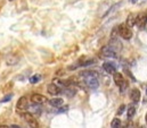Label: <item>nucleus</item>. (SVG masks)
I'll return each instance as SVG.
<instances>
[{
  "label": "nucleus",
  "mask_w": 147,
  "mask_h": 128,
  "mask_svg": "<svg viewBox=\"0 0 147 128\" xmlns=\"http://www.w3.org/2000/svg\"><path fill=\"white\" fill-rule=\"evenodd\" d=\"M47 90H48V93L50 94V95H58V94H61L62 93V91H61V89L55 84V83H53V84H49L48 85V87H47Z\"/></svg>",
  "instance_id": "9"
},
{
  "label": "nucleus",
  "mask_w": 147,
  "mask_h": 128,
  "mask_svg": "<svg viewBox=\"0 0 147 128\" xmlns=\"http://www.w3.org/2000/svg\"><path fill=\"white\" fill-rule=\"evenodd\" d=\"M109 47H110L113 51H115L116 53L122 50V44H121V42L116 37H112V40H111L110 43H109Z\"/></svg>",
  "instance_id": "7"
},
{
  "label": "nucleus",
  "mask_w": 147,
  "mask_h": 128,
  "mask_svg": "<svg viewBox=\"0 0 147 128\" xmlns=\"http://www.w3.org/2000/svg\"><path fill=\"white\" fill-rule=\"evenodd\" d=\"M47 97L45 95H41V94H33L31 96V101L33 103H37V104H42L45 102H47Z\"/></svg>",
  "instance_id": "10"
},
{
  "label": "nucleus",
  "mask_w": 147,
  "mask_h": 128,
  "mask_svg": "<svg viewBox=\"0 0 147 128\" xmlns=\"http://www.w3.org/2000/svg\"><path fill=\"white\" fill-rule=\"evenodd\" d=\"M103 69L106 73H109V74H114L116 71L115 66H114V64H112V63H104L103 64Z\"/></svg>",
  "instance_id": "13"
},
{
  "label": "nucleus",
  "mask_w": 147,
  "mask_h": 128,
  "mask_svg": "<svg viewBox=\"0 0 147 128\" xmlns=\"http://www.w3.org/2000/svg\"><path fill=\"white\" fill-rule=\"evenodd\" d=\"M16 109H17V112H20V113H23V112L28 111V109H29V101H28L26 96H22L18 100V102L16 104Z\"/></svg>",
  "instance_id": "5"
},
{
  "label": "nucleus",
  "mask_w": 147,
  "mask_h": 128,
  "mask_svg": "<svg viewBox=\"0 0 147 128\" xmlns=\"http://www.w3.org/2000/svg\"><path fill=\"white\" fill-rule=\"evenodd\" d=\"M146 94H147V91H146Z\"/></svg>",
  "instance_id": "23"
},
{
  "label": "nucleus",
  "mask_w": 147,
  "mask_h": 128,
  "mask_svg": "<svg viewBox=\"0 0 147 128\" xmlns=\"http://www.w3.org/2000/svg\"><path fill=\"white\" fill-rule=\"evenodd\" d=\"M120 125H121V120L119 118H114L111 123V127H120Z\"/></svg>",
  "instance_id": "17"
},
{
  "label": "nucleus",
  "mask_w": 147,
  "mask_h": 128,
  "mask_svg": "<svg viewBox=\"0 0 147 128\" xmlns=\"http://www.w3.org/2000/svg\"><path fill=\"white\" fill-rule=\"evenodd\" d=\"M135 113H136V108H135L134 105L128 107V109H127V116H128V118H129V119L132 118V117L135 116Z\"/></svg>",
  "instance_id": "15"
},
{
  "label": "nucleus",
  "mask_w": 147,
  "mask_h": 128,
  "mask_svg": "<svg viewBox=\"0 0 147 128\" xmlns=\"http://www.w3.org/2000/svg\"><path fill=\"white\" fill-rule=\"evenodd\" d=\"M145 119H146V123H147V113H146V116H145Z\"/></svg>",
  "instance_id": "21"
},
{
  "label": "nucleus",
  "mask_w": 147,
  "mask_h": 128,
  "mask_svg": "<svg viewBox=\"0 0 147 128\" xmlns=\"http://www.w3.org/2000/svg\"><path fill=\"white\" fill-rule=\"evenodd\" d=\"M113 79H114V82H115V84L120 87V90H121V92H123L127 87H128V82L123 78V75L121 74V73H114L113 74Z\"/></svg>",
  "instance_id": "2"
},
{
  "label": "nucleus",
  "mask_w": 147,
  "mask_h": 128,
  "mask_svg": "<svg viewBox=\"0 0 147 128\" xmlns=\"http://www.w3.org/2000/svg\"><path fill=\"white\" fill-rule=\"evenodd\" d=\"M117 32L120 34V36H122L124 40H130L132 36V31L130 29V26H128L127 24H121L117 26Z\"/></svg>",
  "instance_id": "3"
},
{
  "label": "nucleus",
  "mask_w": 147,
  "mask_h": 128,
  "mask_svg": "<svg viewBox=\"0 0 147 128\" xmlns=\"http://www.w3.org/2000/svg\"><path fill=\"white\" fill-rule=\"evenodd\" d=\"M21 116H22V118H23V120L30 126V127H38L39 126V123L37 121V119L30 113V112H23V113H21Z\"/></svg>",
  "instance_id": "4"
},
{
  "label": "nucleus",
  "mask_w": 147,
  "mask_h": 128,
  "mask_svg": "<svg viewBox=\"0 0 147 128\" xmlns=\"http://www.w3.org/2000/svg\"><path fill=\"white\" fill-rule=\"evenodd\" d=\"M11 96H13L11 94H9V95L5 96V97H3V99H2V100H1L0 102H8V101H9L10 99H11Z\"/></svg>",
  "instance_id": "19"
},
{
  "label": "nucleus",
  "mask_w": 147,
  "mask_h": 128,
  "mask_svg": "<svg viewBox=\"0 0 147 128\" xmlns=\"http://www.w3.org/2000/svg\"><path fill=\"white\" fill-rule=\"evenodd\" d=\"M63 103H64V100L61 99V97H54V99L49 100V104H50L51 107H55V108H59V107H62Z\"/></svg>",
  "instance_id": "12"
},
{
  "label": "nucleus",
  "mask_w": 147,
  "mask_h": 128,
  "mask_svg": "<svg viewBox=\"0 0 147 128\" xmlns=\"http://www.w3.org/2000/svg\"><path fill=\"white\" fill-rule=\"evenodd\" d=\"M136 16L137 15H130L129 17H128V21H127V25L128 26H135L136 25Z\"/></svg>",
  "instance_id": "14"
},
{
  "label": "nucleus",
  "mask_w": 147,
  "mask_h": 128,
  "mask_svg": "<svg viewBox=\"0 0 147 128\" xmlns=\"http://www.w3.org/2000/svg\"><path fill=\"white\" fill-rule=\"evenodd\" d=\"M40 79H41V76L40 75H33V76L30 77V83L31 84H37V83L40 82Z\"/></svg>",
  "instance_id": "16"
},
{
  "label": "nucleus",
  "mask_w": 147,
  "mask_h": 128,
  "mask_svg": "<svg viewBox=\"0 0 147 128\" xmlns=\"http://www.w3.org/2000/svg\"><path fill=\"white\" fill-rule=\"evenodd\" d=\"M140 96H142V94H140V91L138 89H132L131 90V92H130V100L132 102L137 103L140 100Z\"/></svg>",
  "instance_id": "11"
},
{
  "label": "nucleus",
  "mask_w": 147,
  "mask_h": 128,
  "mask_svg": "<svg viewBox=\"0 0 147 128\" xmlns=\"http://www.w3.org/2000/svg\"><path fill=\"white\" fill-rule=\"evenodd\" d=\"M124 109H125V105H124V104H122V105L120 107V109L117 110V115H119V116H120V115H122V113H123V111H124Z\"/></svg>",
  "instance_id": "18"
},
{
  "label": "nucleus",
  "mask_w": 147,
  "mask_h": 128,
  "mask_svg": "<svg viewBox=\"0 0 147 128\" xmlns=\"http://www.w3.org/2000/svg\"><path fill=\"white\" fill-rule=\"evenodd\" d=\"M130 1H131V2H132V3H135V2H137V1H138V0H130Z\"/></svg>",
  "instance_id": "20"
},
{
  "label": "nucleus",
  "mask_w": 147,
  "mask_h": 128,
  "mask_svg": "<svg viewBox=\"0 0 147 128\" xmlns=\"http://www.w3.org/2000/svg\"><path fill=\"white\" fill-rule=\"evenodd\" d=\"M147 22V14H139L136 16V25H138L140 29L145 26Z\"/></svg>",
  "instance_id": "8"
},
{
  "label": "nucleus",
  "mask_w": 147,
  "mask_h": 128,
  "mask_svg": "<svg viewBox=\"0 0 147 128\" xmlns=\"http://www.w3.org/2000/svg\"><path fill=\"white\" fill-rule=\"evenodd\" d=\"M100 55H102V57H104V58H117V53H116L115 51H113L109 45H105V47L102 48Z\"/></svg>",
  "instance_id": "6"
},
{
  "label": "nucleus",
  "mask_w": 147,
  "mask_h": 128,
  "mask_svg": "<svg viewBox=\"0 0 147 128\" xmlns=\"http://www.w3.org/2000/svg\"><path fill=\"white\" fill-rule=\"evenodd\" d=\"M9 1H13V0H9Z\"/></svg>",
  "instance_id": "22"
},
{
  "label": "nucleus",
  "mask_w": 147,
  "mask_h": 128,
  "mask_svg": "<svg viewBox=\"0 0 147 128\" xmlns=\"http://www.w3.org/2000/svg\"><path fill=\"white\" fill-rule=\"evenodd\" d=\"M83 77H84V83L89 89L91 90L98 89L99 81H98V75L96 74V71H86L83 74Z\"/></svg>",
  "instance_id": "1"
}]
</instances>
